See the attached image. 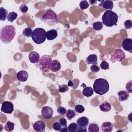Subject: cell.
Returning <instances> with one entry per match:
<instances>
[{"instance_id":"1","label":"cell","mask_w":132,"mask_h":132,"mask_svg":"<svg viewBox=\"0 0 132 132\" xmlns=\"http://www.w3.org/2000/svg\"><path fill=\"white\" fill-rule=\"evenodd\" d=\"M16 34V29L13 25H6L2 27L0 30L1 41L5 44L10 43Z\"/></svg>"},{"instance_id":"2","label":"cell","mask_w":132,"mask_h":132,"mask_svg":"<svg viewBox=\"0 0 132 132\" xmlns=\"http://www.w3.org/2000/svg\"><path fill=\"white\" fill-rule=\"evenodd\" d=\"M93 87L94 91L98 95L105 94L109 89V85L108 81L102 78L96 79Z\"/></svg>"},{"instance_id":"3","label":"cell","mask_w":132,"mask_h":132,"mask_svg":"<svg viewBox=\"0 0 132 132\" xmlns=\"http://www.w3.org/2000/svg\"><path fill=\"white\" fill-rule=\"evenodd\" d=\"M118 14L112 10H107L103 14L102 20L103 25L107 27H112L116 25L118 20Z\"/></svg>"},{"instance_id":"4","label":"cell","mask_w":132,"mask_h":132,"mask_svg":"<svg viewBox=\"0 0 132 132\" xmlns=\"http://www.w3.org/2000/svg\"><path fill=\"white\" fill-rule=\"evenodd\" d=\"M41 20L48 26H54L58 23L57 15L55 12L51 9H48L43 14Z\"/></svg>"},{"instance_id":"5","label":"cell","mask_w":132,"mask_h":132,"mask_svg":"<svg viewBox=\"0 0 132 132\" xmlns=\"http://www.w3.org/2000/svg\"><path fill=\"white\" fill-rule=\"evenodd\" d=\"M31 38L35 43L42 44L46 39V31L42 28H36L32 31Z\"/></svg>"},{"instance_id":"6","label":"cell","mask_w":132,"mask_h":132,"mask_svg":"<svg viewBox=\"0 0 132 132\" xmlns=\"http://www.w3.org/2000/svg\"><path fill=\"white\" fill-rule=\"evenodd\" d=\"M52 59V57L48 55L42 56L38 63H37V67H38L41 71L44 72L45 69L50 70L51 69V64Z\"/></svg>"},{"instance_id":"7","label":"cell","mask_w":132,"mask_h":132,"mask_svg":"<svg viewBox=\"0 0 132 132\" xmlns=\"http://www.w3.org/2000/svg\"><path fill=\"white\" fill-rule=\"evenodd\" d=\"M125 58V54L123 51L121 49H117L116 50L115 53L111 56L110 60L114 63L116 61L121 62L123 59Z\"/></svg>"},{"instance_id":"8","label":"cell","mask_w":132,"mask_h":132,"mask_svg":"<svg viewBox=\"0 0 132 132\" xmlns=\"http://www.w3.org/2000/svg\"><path fill=\"white\" fill-rule=\"evenodd\" d=\"M76 122L78 125V131H86V128L88 126L89 119L86 117H82L78 118Z\"/></svg>"},{"instance_id":"9","label":"cell","mask_w":132,"mask_h":132,"mask_svg":"<svg viewBox=\"0 0 132 132\" xmlns=\"http://www.w3.org/2000/svg\"><path fill=\"white\" fill-rule=\"evenodd\" d=\"M1 110L4 113L11 114L14 110L13 104L10 101H5L2 104Z\"/></svg>"},{"instance_id":"10","label":"cell","mask_w":132,"mask_h":132,"mask_svg":"<svg viewBox=\"0 0 132 132\" xmlns=\"http://www.w3.org/2000/svg\"><path fill=\"white\" fill-rule=\"evenodd\" d=\"M41 114L42 117L45 119H50L52 118L53 114V109L49 106H44L41 110Z\"/></svg>"},{"instance_id":"11","label":"cell","mask_w":132,"mask_h":132,"mask_svg":"<svg viewBox=\"0 0 132 132\" xmlns=\"http://www.w3.org/2000/svg\"><path fill=\"white\" fill-rule=\"evenodd\" d=\"M32 127L36 131L43 132L45 130L46 125L44 121L42 120H39L35 122L32 124Z\"/></svg>"},{"instance_id":"12","label":"cell","mask_w":132,"mask_h":132,"mask_svg":"<svg viewBox=\"0 0 132 132\" xmlns=\"http://www.w3.org/2000/svg\"><path fill=\"white\" fill-rule=\"evenodd\" d=\"M122 46L124 50L131 53H132V39L130 38L124 39L122 41Z\"/></svg>"},{"instance_id":"13","label":"cell","mask_w":132,"mask_h":132,"mask_svg":"<svg viewBox=\"0 0 132 132\" xmlns=\"http://www.w3.org/2000/svg\"><path fill=\"white\" fill-rule=\"evenodd\" d=\"M28 59L31 63H37L40 60V55L37 52L31 51L29 54Z\"/></svg>"},{"instance_id":"14","label":"cell","mask_w":132,"mask_h":132,"mask_svg":"<svg viewBox=\"0 0 132 132\" xmlns=\"http://www.w3.org/2000/svg\"><path fill=\"white\" fill-rule=\"evenodd\" d=\"M100 4L98 5L105 9L111 10L113 8V3L111 1H100Z\"/></svg>"},{"instance_id":"15","label":"cell","mask_w":132,"mask_h":132,"mask_svg":"<svg viewBox=\"0 0 132 132\" xmlns=\"http://www.w3.org/2000/svg\"><path fill=\"white\" fill-rule=\"evenodd\" d=\"M16 78L18 80L20 81H26L28 78V74L26 71L21 70L17 73Z\"/></svg>"},{"instance_id":"16","label":"cell","mask_w":132,"mask_h":132,"mask_svg":"<svg viewBox=\"0 0 132 132\" xmlns=\"http://www.w3.org/2000/svg\"><path fill=\"white\" fill-rule=\"evenodd\" d=\"M61 69V64L59 60L57 59H54L52 61L51 64L50 70L54 72H56L59 71Z\"/></svg>"},{"instance_id":"17","label":"cell","mask_w":132,"mask_h":132,"mask_svg":"<svg viewBox=\"0 0 132 132\" xmlns=\"http://www.w3.org/2000/svg\"><path fill=\"white\" fill-rule=\"evenodd\" d=\"M101 130L103 132H110L113 130V124L110 122H105L101 125Z\"/></svg>"},{"instance_id":"18","label":"cell","mask_w":132,"mask_h":132,"mask_svg":"<svg viewBox=\"0 0 132 132\" xmlns=\"http://www.w3.org/2000/svg\"><path fill=\"white\" fill-rule=\"evenodd\" d=\"M57 36L58 32L56 29H52L46 31V39L48 40H53L56 39Z\"/></svg>"},{"instance_id":"19","label":"cell","mask_w":132,"mask_h":132,"mask_svg":"<svg viewBox=\"0 0 132 132\" xmlns=\"http://www.w3.org/2000/svg\"><path fill=\"white\" fill-rule=\"evenodd\" d=\"M118 95L119 96V100L120 102L125 101L128 100L129 96V93L126 91H120L118 92Z\"/></svg>"},{"instance_id":"20","label":"cell","mask_w":132,"mask_h":132,"mask_svg":"<svg viewBox=\"0 0 132 132\" xmlns=\"http://www.w3.org/2000/svg\"><path fill=\"white\" fill-rule=\"evenodd\" d=\"M86 62L87 64H97V57L95 54H91L86 58Z\"/></svg>"},{"instance_id":"21","label":"cell","mask_w":132,"mask_h":132,"mask_svg":"<svg viewBox=\"0 0 132 132\" xmlns=\"http://www.w3.org/2000/svg\"><path fill=\"white\" fill-rule=\"evenodd\" d=\"M100 109L101 111L105 112H107L109 111L111 109V106L110 104L107 102V101H105L104 102H103L100 105Z\"/></svg>"},{"instance_id":"22","label":"cell","mask_w":132,"mask_h":132,"mask_svg":"<svg viewBox=\"0 0 132 132\" xmlns=\"http://www.w3.org/2000/svg\"><path fill=\"white\" fill-rule=\"evenodd\" d=\"M93 93L94 90L93 88L91 87H85L82 92V94L88 97L91 96L93 95Z\"/></svg>"},{"instance_id":"23","label":"cell","mask_w":132,"mask_h":132,"mask_svg":"<svg viewBox=\"0 0 132 132\" xmlns=\"http://www.w3.org/2000/svg\"><path fill=\"white\" fill-rule=\"evenodd\" d=\"M7 10L2 7H0V20L2 21H5L7 19Z\"/></svg>"},{"instance_id":"24","label":"cell","mask_w":132,"mask_h":132,"mask_svg":"<svg viewBox=\"0 0 132 132\" xmlns=\"http://www.w3.org/2000/svg\"><path fill=\"white\" fill-rule=\"evenodd\" d=\"M65 116L67 118V119L69 120H71L73 118H75L76 116V111L72 109H68L67 111V112L65 113Z\"/></svg>"},{"instance_id":"25","label":"cell","mask_w":132,"mask_h":132,"mask_svg":"<svg viewBox=\"0 0 132 132\" xmlns=\"http://www.w3.org/2000/svg\"><path fill=\"white\" fill-rule=\"evenodd\" d=\"M78 125L77 123H71L68 127V131L69 132H76L78 131Z\"/></svg>"},{"instance_id":"26","label":"cell","mask_w":132,"mask_h":132,"mask_svg":"<svg viewBox=\"0 0 132 132\" xmlns=\"http://www.w3.org/2000/svg\"><path fill=\"white\" fill-rule=\"evenodd\" d=\"M88 131L89 132H98L100 128L97 124L95 123H91L88 127Z\"/></svg>"},{"instance_id":"27","label":"cell","mask_w":132,"mask_h":132,"mask_svg":"<svg viewBox=\"0 0 132 132\" xmlns=\"http://www.w3.org/2000/svg\"><path fill=\"white\" fill-rule=\"evenodd\" d=\"M18 17L17 13L15 12L14 11H12L9 12L7 16V20L10 22H13L14 20H15Z\"/></svg>"},{"instance_id":"28","label":"cell","mask_w":132,"mask_h":132,"mask_svg":"<svg viewBox=\"0 0 132 132\" xmlns=\"http://www.w3.org/2000/svg\"><path fill=\"white\" fill-rule=\"evenodd\" d=\"M14 124L8 121L6 123L4 126V129L7 131H11L14 129Z\"/></svg>"},{"instance_id":"29","label":"cell","mask_w":132,"mask_h":132,"mask_svg":"<svg viewBox=\"0 0 132 132\" xmlns=\"http://www.w3.org/2000/svg\"><path fill=\"white\" fill-rule=\"evenodd\" d=\"M32 30L31 27H27L23 29V35L28 38H29L31 37L32 34Z\"/></svg>"},{"instance_id":"30","label":"cell","mask_w":132,"mask_h":132,"mask_svg":"<svg viewBox=\"0 0 132 132\" xmlns=\"http://www.w3.org/2000/svg\"><path fill=\"white\" fill-rule=\"evenodd\" d=\"M93 28L95 30H101L103 27V24L102 22L98 21L94 22L92 24Z\"/></svg>"},{"instance_id":"31","label":"cell","mask_w":132,"mask_h":132,"mask_svg":"<svg viewBox=\"0 0 132 132\" xmlns=\"http://www.w3.org/2000/svg\"><path fill=\"white\" fill-rule=\"evenodd\" d=\"M69 90V87L68 85L63 84L61 85H59L58 88V91L60 93H64L67 91H68Z\"/></svg>"},{"instance_id":"32","label":"cell","mask_w":132,"mask_h":132,"mask_svg":"<svg viewBox=\"0 0 132 132\" xmlns=\"http://www.w3.org/2000/svg\"><path fill=\"white\" fill-rule=\"evenodd\" d=\"M89 4L87 1H81L79 3V7L81 10H85L88 8Z\"/></svg>"},{"instance_id":"33","label":"cell","mask_w":132,"mask_h":132,"mask_svg":"<svg viewBox=\"0 0 132 132\" xmlns=\"http://www.w3.org/2000/svg\"><path fill=\"white\" fill-rule=\"evenodd\" d=\"M52 128H53V129H54V130H55L56 131H60V130L62 128V126H61V124H60V123L58 121H57V122H54L53 124Z\"/></svg>"},{"instance_id":"34","label":"cell","mask_w":132,"mask_h":132,"mask_svg":"<svg viewBox=\"0 0 132 132\" xmlns=\"http://www.w3.org/2000/svg\"><path fill=\"white\" fill-rule=\"evenodd\" d=\"M75 110L78 113H81L85 111V108L81 105H77L75 106Z\"/></svg>"},{"instance_id":"35","label":"cell","mask_w":132,"mask_h":132,"mask_svg":"<svg viewBox=\"0 0 132 132\" xmlns=\"http://www.w3.org/2000/svg\"><path fill=\"white\" fill-rule=\"evenodd\" d=\"M100 67L102 70H107L109 69V65L106 61L103 60L100 64Z\"/></svg>"},{"instance_id":"36","label":"cell","mask_w":132,"mask_h":132,"mask_svg":"<svg viewBox=\"0 0 132 132\" xmlns=\"http://www.w3.org/2000/svg\"><path fill=\"white\" fill-rule=\"evenodd\" d=\"M67 109L62 106H59L57 108V112L60 115L63 116V115L65 114L66 112H67Z\"/></svg>"},{"instance_id":"37","label":"cell","mask_w":132,"mask_h":132,"mask_svg":"<svg viewBox=\"0 0 132 132\" xmlns=\"http://www.w3.org/2000/svg\"><path fill=\"white\" fill-rule=\"evenodd\" d=\"M28 10V7L25 4H22L20 6V10L23 13H26Z\"/></svg>"},{"instance_id":"38","label":"cell","mask_w":132,"mask_h":132,"mask_svg":"<svg viewBox=\"0 0 132 132\" xmlns=\"http://www.w3.org/2000/svg\"><path fill=\"white\" fill-rule=\"evenodd\" d=\"M58 122L61 124L62 128L67 126V120L64 118H61L58 120Z\"/></svg>"},{"instance_id":"39","label":"cell","mask_w":132,"mask_h":132,"mask_svg":"<svg viewBox=\"0 0 132 132\" xmlns=\"http://www.w3.org/2000/svg\"><path fill=\"white\" fill-rule=\"evenodd\" d=\"M125 28L127 29H130L132 27V22L131 20H126L124 22V23Z\"/></svg>"},{"instance_id":"40","label":"cell","mask_w":132,"mask_h":132,"mask_svg":"<svg viewBox=\"0 0 132 132\" xmlns=\"http://www.w3.org/2000/svg\"><path fill=\"white\" fill-rule=\"evenodd\" d=\"M126 89L128 92L132 93V81L130 80L126 85Z\"/></svg>"},{"instance_id":"41","label":"cell","mask_w":132,"mask_h":132,"mask_svg":"<svg viewBox=\"0 0 132 132\" xmlns=\"http://www.w3.org/2000/svg\"><path fill=\"white\" fill-rule=\"evenodd\" d=\"M90 70L92 72L96 73L100 70V68L97 64H92L90 67Z\"/></svg>"},{"instance_id":"42","label":"cell","mask_w":132,"mask_h":132,"mask_svg":"<svg viewBox=\"0 0 132 132\" xmlns=\"http://www.w3.org/2000/svg\"><path fill=\"white\" fill-rule=\"evenodd\" d=\"M68 131V127H62L61 130H60V132H67Z\"/></svg>"},{"instance_id":"43","label":"cell","mask_w":132,"mask_h":132,"mask_svg":"<svg viewBox=\"0 0 132 132\" xmlns=\"http://www.w3.org/2000/svg\"><path fill=\"white\" fill-rule=\"evenodd\" d=\"M68 87H71L72 88H73V81L70 80L69 81H68Z\"/></svg>"},{"instance_id":"44","label":"cell","mask_w":132,"mask_h":132,"mask_svg":"<svg viewBox=\"0 0 132 132\" xmlns=\"http://www.w3.org/2000/svg\"><path fill=\"white\" fill-rule=\"evenodd\" d=\"M97 1H91V0H90L89 1V3H90L91 5H95L96 3H97Z\"/></svg>"}]
</instances>
